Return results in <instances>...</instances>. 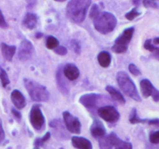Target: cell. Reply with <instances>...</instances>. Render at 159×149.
<instances>
[{
  "instance_id": "cell-1",
  "label": "cell",
  "mask_w": 159,
  "mask_h": 149,
  "mask_svg": "<svg viewBox=\"0 0 159 149\" xmlns=\"http://www.w3.org/2000/svg\"><path fill=\"white\" fill-rule=\"evenodd\" d=\"M91 3L92 0H71L67 5V15L74 23H82Z\"/></svg>"
},
{
  "instance_id": "cell-2",
  "label": "cell",
  "mask_w": 159,
  "mask_h": 149,
  "mask_svg": "<svg viewBox=\"0 0 159 149\" xmlns=\"http://www.w3.org/2000/svg\"><path fill=\"white\" fill-rule=\"evenodd\" d=\"M117 19L111 12H102L93 19V25L96 30L102 34H108L116 28Z\"/></svg>"
},
{
  "instance_id": "cell-3",
  "label": "cell",
  "mask_w": 159,
  "mask_h": 149,
  "mask_svg": "<svg viewBox=\"0 0 159 149\" xmlns=\"http://www.w3.org/2000/svg\"><path fill=\"white\" fill-rule=\"evenodd\" d=\"M116 81H117L120 90L126 95H127L136 101H141V97H140L139 94H138V91L137 90L134 83L130 79V77H129L127 73L124 72V71L118 72L117 75H116Z\"/></svg>"
},
{
  "instance_id": "cell-4",
  "label": "cell",
  "mask_w": 159,
  "mask_h": 149,
  "mask_svg": "<svg viewBox=\"0 0 159 149\" xmlns=\"http://www.w3.org/2000/svg\"><path fill=\"white\" fill-rule=\"evenodd\" d=\"M24 85L31 99L35 102H45L49 100V93L43 85L30 79H24Z\"/></svg>"
},
{
  "instance_id": "cell-5",
  "label": "cell",
  "mask_w": 159,
  "mask_h": 149,
  "mask_svg": "<svg viewBox=\"0 0 159 149\" xmlns=\"http://www.w3.org/2000/svg\"><path fill=\"white\" fill-rule=\"evenodd\" d=\"M134 28L130 27L126 29L122 34L115 40L114 45L112 47V50L116 53H124L127 50V46L133 37Z\"/></svg>"
},
{
  "instance_id": "cell-6",
  "label": "cell",
  "mask_w": 159,
  "mask_h": 149,
  "mask_svg": "<svg viewBox=\"0 0 159 149\" xmlns=\"http://www.w3.org/2000/svg\"><path fill=\"white\" fill-rule=\"evenodd\" d=\"M30 121L31 125L36 131H40L44 126L45 118L39 104H34L31 108L30 113Z\"/></svg>"
},
{
  "instance_id": "cell-7",
  "label": "cell",
  "mask_w": 159,
  "mask_h": 149,
  "mask_svg": "<svg viewBox=\"0 0 159 149\" xmlns=\"http://www.w3.org/2000/svg\"><path fill=\"white\" fill-rule=\"evenodd\" d=\"M63 118L67 130L73 134H80L81 122L78 117L70 114L68 111L63 112Z\"/></svg>"
},
{
  "instance_id": "cell-8",
  "label": "cell",
  "mask_w": 159,
  "mask_h": 149,
  "mask_svg": "<svg viewBox=\"0 0 159 149\" xmlns=\"http://www.w3.org/2000/svg\"><path fill=\"white\" fill-rule=\"evenodd\" d=\"M98 114L101 118L107 122H116L120 118V113L113 106H104L99 108L97 111Z\"/></svg>"
},
{
  "instance_id": "cell-9",
  "label": "cell",
  "mask_w": 159,
  "mask_h": 149,
  "mask_svg": "<svg viewBox=\"0 0 159 149\" xmlns=\"http://www.w3.org/2000/svg\"><path fill=\"white\" fill-rule=\"evenodd\" d=\"M34 46L30 41L23 40L18 49V57L22 61H26L32 58L34 53Z\"/></svg>"
},
{
  "instance_id": "cell-10",
  "label": "cell",
  "mask_w": 159,
  "mask_h": 149,
  "mask_svg": "<svg viewBox=\"0 0 159 149\" xmlns=\"http://www.w3.org/2000/svg\"><path fill=\"white\" fill-rule=\"evenodd\" d=\"M99 97L100 96L94 93L84 94L79 98V103L82 104V105H83L87 109L93 110L96 107L97 102L100 98Z\"/></svg>"
},
{
  "instance_id": "cell-11",
  "label": "cell",
  "mask_w": 159,
  "mask_h": 149,
  "mask_svg": "<svg viewBox=\"0 0 159 149\" xmlns=\"http://www.w3.org/2000/svg\"><path fill=\"white\" fill-rule=\"evenodd\" d=\"M56 82H57V88L60 91V92L65 96L68 95L70 91L69 86L64 78V74L61 67H59L57 70V73H56Z\"/></svg>"
},
{
  "instance_id": "cell-12",
  "label": "cell",
  "mask_w": 159,
  "mask_h": 149,
  "mask_svg": "<svg viewBox=\"0 0 159 149\" xmlns=\"http://www.w3.org/2000/svg\"><path fill=\"white\" fill-rule=\"evenodd\" d=\"M11 100L17 110L24 108L26 105V99L23 94L18 90H13L11 93Z\"/></svg>"
},
{
  "instance_id": "cell-13",
  "label": "cell",
  "mask_w": 159,
  "mask_h": 149,
  "mask_svg": "<svg viewBox=\"0 0 159 149\" xmlns=\"http://www.w3.org/2000/svg\"><path fill=\"white\" fill-rule=\"evenodd\" d=\"M108 137L112 145L114 146L116 149H133L131 143L121 140L114 132L110 133Z\"/></svg>"
},
{
  "instance_id": "cell-14",
  "label": "cell",
  "mask_w": 159,
  "mask_h": 149,
  "mask_svg": "<svg viewBox=\"0 0 159 149\" xmlns=\"http://www.w3.org/2000/svg\"><path fill=\"white\" fill-rule=\"evenodd\" d=\"M62 71L64 76L69 80H75L79 78L80 74L79 68L73 63H68L65 65Z\"/></svg>"
},
{
  "instance_id": "cell-15",
  "label": "cell",
  "mask_w": 159,
  "mask_h": 149,
  "mask_svg": "<svg viewBox=\"0 0 159 149\" xmlns=\"http://www.w3.org/2000/svg\"><path fill=\"white\" fill-rule=\"evenodd\" d=\"M90 132L91 134L96 138H101L106 136V128L103 124L99 120H95L90 128Z\"/></svg>"
},
{
  "instance_id": "cell-16",
  "label": "cell",
  "mask_w": 159,
  "mask_h": 149,
  "mask_svg": "<svg viewBox=\"0 0 159 149\" xmlns=\"http://www.w3.org/2000/svg\"><path fill=\"white\" fill-rule=\"evenodd\" d=\"M71 144L74 148L77 149H93L91 142L83 137L73 136L71 138Z\"/></svg>"
},
{
  "instance_id": "cell-17",
  "label": "cell",
  "mask_w": 159,
  "mask_h": 149,
  "mask_svg": "<svg viewBox=\"0 0 159 149\" xmlns=\"http://www.w3.org/2000/svg\"><path fill=\"white\" fill-rule=\"evenodd\" d=\"M37 20H38V18L36 14L32 13V12H27L23 17V25L26 29L32 30L37 26Z\"/></svg>"
},
{
  "instance_id": "cell-18",
  "label": "cell",
  "mask_w": 159,
  "mask_h": 149,
  "mask_svg": "<svg viewBox=\"0 0 159 149\" xmlns=\"http://www.w3.org/2000/svg\"><path fill=\"white\" fill-rule=\"evenodd\" d=\"M1 50L3 57L7 61H11L13 58L16 51V47L15 46H9L6 43H1Z\"/></svg>"
},
{
  "instance_id": "cell-19",
  "label": "cell",
  "mask_w": 159,
  "mask_h": 149,
  "mask_svg": "<svg viewBox=\"0 0 159 149\" xmlns=\"http://www.w3.org/2000/svg\"><path fill=\"white\" fill-rule=\"evenodd\" d=\"M140 87H141V91L142 96L144 98H148L152 95L153 90L155 89L152 82L148 79H144L140 82Z\"/></svg>"
},
{
  "instance_id": "cell-20",
  "label": "cell",
  "mask_w": 159,
  "mask_h": 149,
  "mask_svg": "<svg viewBox=\"0 0 159 149\" xmlns=\"http://www.w3.org/2000/svg\"><path fill=\"white\" fill-rule=\"evenodd\" d=\"M106 91L110 94L112 98H113L115 101L118 102V103L120 104H124L126 103V100L124 97V96L122 95V94H121L120 91H118L116 89H115L113 87L107 86Z\"/></svg>"
},
{
  "instance_id": "cell-21",
  "label": "cell",
  "mask_w": 159,
  "mask_h": 149,
  "mask_svg": "<svg viewBox=\"0 0 159 149\" xmlns=\"http://www.w3.org/2000/svg\"><path fill=\"white\" fill-rule=\"evenodd\" d=\"M98 62L102 67L107 68L111 63V56L107 51H102L98 54Z\"/></svg>"
},
{
  "instance_id": "cell-22",
  "label": "cell",
  "mask_w": 159,
  "mask_h": 149,
  "mask_svg": "<svg viewBox=\"0 0 159 149\" xmlns=\"http://www.w3.org/2000/svg\"><path fill=\"white\" fill-rule=\"evenodd\" d=\"M99 149H112L113 147L108 136H104L99 138Z\"/></svg>"
},
{
  "instance_id": "cell-23",
  "label": "cell",
  "mask_w": 159,
  "mask_h": 149,
  "mask_svg": "<svg viewBox=\"0 0 159 149\" xmlns=\"http://www.w3.org/2000/svg\"><path fill=\"white\" fill-rule=\"evenodd\" d=\"M129 121H130V122L131 124H144L148 122V120H146V119H141L140 117H138V114H137V111L135 108H134V109L132 110L131 113H130Z\"/></svg>"
},
{
  "instance_id": "cell-24",
  "label": "cell",
  "mask_w": 159,
  "mask_h": 149,
  "mask_svg": "<svg viewBox=\"0 0 159 149\" xmlns=\"http://www.w3.org/2000/svg\"><path fill=\"white\" fill-rule=\"evenodd\" d=\"M59 45V42L55 37L54 36H48L46 41V46L49 49H54L57 47Z\"/></svg>"
},
{
  "instance_id": "cell-25",
  "label": "cell",
  "mask_w": 159,
  "mask_h": 149,
  "mask_svg": "<svg viewBox=\"0 0 159 149\" xmlns=\"http://www.w3.org/2000/svg\"><path fill=\"white\" fill-rule=\"evenodd\" d=\"M0 80H1L2 85L3 87H6L8 84L10 83V80H9V77H8L7 73L1 66H0Z\"/></svg>"
},
{
  "instance_id": "cell-26",
  "label": "cell",
  "mask_w": 159,
  "mask_h": 149,
  "mask_svg": "<svg viewBox=\"0 0 159 149\" xmlns=\"http://www.w3.org/2000/svg\"><path fill=\"white\" fill-rule=\"evenodd\" d=\"M143 6L145 8H152V9H159L158 0H142Z\"/></svg>"
},
{
  "instance_id": "cell-27",
  "label": "cell",
  "mask_w": 159,
  "mask_h": 149,
  "mask_svg": "<svg viewBox=\"0 0 159 149\" xmlns=\"http://www.w3.org/2000/svg\"><path fill=\"white\" fill-rule=\"evenodd\" d=\"M141 14V12H138V11L137 7H135V8H134L133 9H131L130 12H128L127 13H126L125 17L127 19L130 20V21H132V20L134 19L135 18H137L138 16H139Z\"/></svg>"
},
{
  "instance_id": "cell-28",
  "label": "cell",
  "mask_w": 159,
  "mask_h": 149,
  "mask_svg": "<svg viewBox=\"0 0 159 149\" xmlns=\"http://www.w3.org/2000/svg\"><path fill=\"white\" fill-rule=\"evenodd\" d=\"M100 13V11H99V7L97 4H93L92 6L91 9H90L89 12V17L93 19H94L96 17H97V15Z\"/></svg>"
},
{
  "instance_id": "cell-29",
  "label": "cell",
  "mask_w": 159,
  "mask_h": 149,
  "mask_svg": "<svg viewBox=\"0 0 159 149\" xmlns=\"http://www.w3.org/2000/svg\"><path fill=\"white\" fill-rule=\"evenodd\" d=\"M71 46L73 50L77 54H79L81 53V45L79 41L75 40H73L71 41Z\"/></svg>"
},
{
  "instance_id": "cell-30",
  "label": "cell",
  "mask_w": 159,
  "mask_h": 149,
  "mask_svg": "<svg viewBox=\"0 0 159 149\" xmlns=\"http://www.w3.org/2000/svg\"><path fill=\"white\" fill-rule=\"evenodd\" d=\"M128 69H129V71H130V72L134 76L141 75V70H140L139 68H138L136 65L134 64V63H130V64L129 65Z\"/></svg>"
},
{
  "instance_id": "cell-31",
  "label": "cell",
  "mask_w": 159,
  "mask_h": 149,
  "mask_svg": "<svg viewBox=\"0 0 159 149\" xmlns=\"http://www.w3.org/2000/svg\"><path fill=\"white\" fill-rule=\"evenodd\" d=\"M149 141L152 144H159V131L152 133L149 136Z\"/></svg>"
},
{
  "instance_id": "cell-32",
  "label": "cell",
  "mask_w": 159,
  "mask_h": 149,
  "mask_svg": "<svg viewBox=\"0 0 159 149\" xmlns=\"http://www.w3.org/2000/svg\"><path fill=\"white\" fill-rule=\"evenodd\" d=\"M144 48L147 49V50L150 51V52H152V53H153L157 48V47H155V46H154L153 44H152V40H146L145 43H144Z\"/></svg>"
},
{
  "instance_id": "cell-33",
  "label": "cell",
  "mask_w": 159,
  "mask_h": 149,
  "mask_svg": "<svg viewBox=\"0 0 159 149\" xmlns=\"http://www.w3.org/2000/svg\"><path fill=\"white\" fill-rule=\"evenodd\" d=\"M54 52L57 54V55H61V56H65V54L67 53L68 50H67L66 48L63 46H58L57 47H56L54 49Z\"/></svg>"
},
{
  "instance_id": "cell-34",
  "label": "cell",
  "mask_w": 159,
  "mask_h": 149,
  "mask_svg": "<svg viewBox=\"0 0 159 149\" xmlns=\"http://www.w3.org/2000/svg\"><path fill=\"white\" fill-rule=\"evenodd\" d=\"M0 26H1L2 28H7L8 25L7 23H6V19H5V17L4 15H3L1 9H0Z\"/></svg>"
},
{
  "instance_id": "cell-35",
  "label": "cell",
  "mask_w": 159,
  "mask_h": 149,
  "mask_svg": "<svg viewBox=\"0 0 159 149\" xmlns=\"http://www.w3.org/2000/svg\"><path fill=\"white\" fill-rule=\"evenodd\" d=\"M151 96L152 97V99H153L154 101L155 102L159 101V91L158 90H157L156 88H155V89L153 90V92H152V95Z\"/></svg>"
},
{
  "instance_id": "cell-36",
  "label": "cell",
  "mask_w": 159,
  "mask_h": 149,
  "mask_svg": "<svg viewBox=\"0 0 159 149\" xmlns=\"http://www.w3.org/2000/svg\"><path fill=\"white\" fill-rule=\"evenodd\" d=\"M50 138H51V133H50V132H47L46 134H45L44 135H43V137L42 138H40V145H43V144L45 143V142H48V141L50 139Z\"/></svg>"
},
{
  "instance_id": "cell-37",
  "label": "cell",
  "mask_w": 159,
  "mask_h": 149,
  "mask_svg": "<svg viewBox=\"0 0 159 149\" xmlns=\"http://www.w3.org/2000/svg\"><path fill=\"white\" fill-rule=\"evenodd\" d=\"M5 139V131L2 127V119L0 118V143L2 142Z\"/></svg>"
},
{
  "instance_id": "cell-38",
  "label": "cell",
  "mask_w": 159,
  "mask_h": 149,
  "mask_svg": "<svg viewBox=\"0 0 159 149\" xmlns=\"http://www.w3.org/2000/svg\"><path fill=\"white\" fill-rule=\"evenodd\" d=\"M11 111H12V115L14 116V117H15V118L18 121H20L21 120V117H22L21 114H20V113L17 110L14 109V108H12Z\"/></svg>"
},
{
  "instance_id": "cell-39",
  "label": "cell",
  "mask_w": 159,
  "mask_h": 149,
  "mask_svg": "<svg viewBox=\"0 0 159 149\" xmlns=\"http://www.w3.org/2000/svg\"><path fill=\"white\" fill-rule=\"evenodd\" d=\"M148 125H152V126H155L159 128V119H153V120L148 121Z\"/></svg>"
},
{
  "instance_id": "cell-40",
  "label": "cell",
  "mask_w": 159,
  "mask_h": 149,
  "mask_svg": "<svg viewBox=\"0 0 159 149\" xmlns=\"http://www.w3.org/2000/svg\"><path fill=\"white\" fill-rule=\"evenodd\" d=\"M153 53H154V56H155V58L158 59L159 60V47H157L156 49H155Z\"/></svg>"
},
{
  "instance_id": "cell-41",
  "label": "cell",
  "mask_w": 159,
  "mask_h": 149,
  "mask_svg": "<svg viewBox=\"0 0 159 149\" xmlns=\"http://www.w3.org/2000/svg\"><path fill=\"white\" fill-rule=\"evenodd\" d=\"M141 1H142V0H133V1H132V2H133V4L135 6H138L141 4Z\"/></svg>"
},
{
  "instance_id": "cell-42",
  "label": "cell",
  "mask_w": 159,
  "mask_h": 149,
  "mask_svg": "<svg viewBox=\"0 0 159 149\" xmlns=\"http://www.w3.org/2000/svg\"><path fill=\"white\" fill-rule=\"evenodd\" d=\"M153 43H154V44L158 45L159 44V37H156V38L154 39Z\"/></svg>"
},
{
  "instance_id": "cell-43",
  "label": "cell",
  "mask_w": 159,
  "mask_h": 149,
  "mask_svg": "<svg viewBox=\"0 0 159 149\" xmlns=\"http://www.w3.org/2000/svg\"><path fill=\"white\" fill-rule=\"evenodd\" d=\"M42 36H43V34L41 33V32H37V34H36V37L37 38H40V37H42Z\"/></svg>"
},
{
  "instance_id": "cell-44",
  "label": "cell",
  "mask_w": 159,
  "mask_h": 149,
  "mask_svg": "<svg viewBox=\"0 0 159 149\" xmlns=\"http://www.w3.org/2000/svg\"><path fill=\"white\" fill-rule=\"evenodd\" d=\"M54 1L58 2H65L66 0H54Z\"/></svg>"
},
{
  "instance_id": "cell-45",
  "label": "cell",
  "mask_w": 159,
  "mask_h": 149,
  "mask_svg": "<svg viewBox=\"0 0 159 149\" xmlns=\"http://www.w3.org/2000/svg\"><path fill=\"white\" fill-rule=\"evenodd\" d=\"M34 149H39L38 148H34Z\"/></svg>"
}]
</instances>
